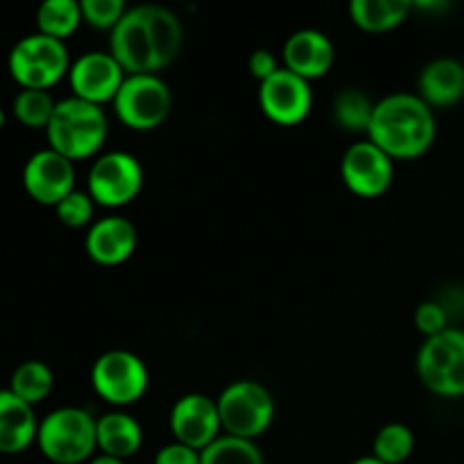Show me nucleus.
Instances as JSON below:
<instances>
[{"mask_svg":"<svg viewBox=\"0 0 464 464\" xmlns=\"http://www.w3.org/2000/svg\"><path fill=\"white\" fill-rule=\"evenodd\" d=\"M109 136L107 113L98 104L80 98L59 100L45 127L48 148L71 159L72 163L89 159L102 150Z\"/></svg>","mask_w":464,"mask_h":464,"instance_id":"7ed1b4c3","label":"nucleus"},{"mask_svg":"<svg viewBox=\"0 0 464 464\" xmlns=\"http://www.w3.org/2000/svg\"><path fill=\"white\" fill-rule=\"evenodd\" d=\"M145 172L130 152H107L89 170V195L98 207L121 208L139 198Z\"/></svg>","mask_w":464,"mask_h":464,"instance_id":"9d476101","label":"nucleus"},{"mask_svg":"<svg viewBox=\"0 0 464 464\" xmlns=\"http://www.w3.org/2000/svg\"><path fill=\"white\" fill-rule=\"evenodd\" d=\"M222 421L216 399L190 392L175 401L170 411V433L175 442L202 453L220 438Z\"/></svg>","mask_w":464,"mask_h":464,"instance_id":"ddd939ff","label":"nucleus"},{"mask_svg":"<svg viewBox=\"0 0 464 464\" xmlns=\"http://www.w3.org/2000/svg\"><path fill=\"white\" fill-rule=\"evenodd\" d=\"M23 188L36 204L57 207L75 190V163L50 148L39 150L23 168Z\"/></svg>","mask_w":464,"mask_h":464,"instance_id":"4468645a","label":"nucleus"},{"mask_svg":"<svg viewBox=\"0 0 464 464\" xmlns=\"http://www.w3.org/2000/svg\"><path fill=\"white\" fill-rule=\"evenodd\" d=\"M258 107L276 125H299L313 109L311 82L302 80L288 68H279L270 80L258 84Z\"/></svg>","mask_w":464,"mask_h":464,"instance_id":"f8f14e48","label":"nucleus"},{"mask_svg":"<svg viewBox=\"0 0 464 464\" xmlns=\"http://www.w3.org/2000/svg\"><path fill=\"white\" fill-rule=\"evenodd\" d=\"M218 412H220L222 430L227 435L243 440H256L266 433L275 421V397L258 381H234L220 392Z\"/></svg>","mask_w":464,"mask_h":464,"instance_id":"423d86ee","label":"nucleus"},{"mask_svg":"<svg viewBox=\"0 0 464 464\" xmlns=\"http://www.w3.org/2000/svg\"><path fill=\"white\" fill-rule=\"evenodd\" d=\"M335 62V48L329 36L313 27L293 32L284 44V68L313 82L324 77Z\"/></svg>","mask_w":464,"mask_h":464,"instance_id":"f3484780","label":"nucleus"},{"mask_svg":"<svg viewBox=\"0 0 464 464\" xmlns=\"http://www.w3.org/2000/svg\"><path fill=\"white\" fill-rule=\"evenodd\" d=\"M417 376L426 390L444 399L464 397V331L449 326L426 338L417 352Z\"/></svg>","mask_w":464,"mask_h":464,"instance_id":"0eeeda50","label":"nucleus"},{"mask_svg":"<svg viewBox=\"0 0 464 464\" xmlns=\"http://www.w3.org/2000/svg\"><path fill=\"white\" fill-rule=\"evenodd\" d=\"M184 27L175 12L161 5L127 9L109 36V53L127 75H157L181 53Z\"/></svg>","mask_w":464,"mask_h":464,"instance_id":"f257e3e1","label":"nucleus"},{"mask_svg":"<svg viewBox=\"0 0 464 464\" xmlns=\"http://www.w3.org/2000/svg\"><path fill=\"white\" fill-rule=\"evenodd\" d=\"M36 447L54 464H82L98 449V420L84 408L63 406L39 421Z\"/></svg>","mask_w":464,"mask_h":464,"instance_id":"20e7f679","label":"nucleus"},{"mask_svg":"<svg viewBox=\"0 0 464 464\" xmlns=\"http://www.w3.org/2000/svg\"><path fill=\"white\" fill-rule=\"evenodd\" d=\"M89 464H125V460H118V458H111V456H104V453H100V456L91 458Z\"/></svg>","mask_w":464,"mask_h":464,"instance_id":"473e14b6","label":"nucleus"},{"mask_svg":"<svg viewBox=\"0 0 464 464\" xmlns=\"http://www.w3.org/2000/svg\"><path fill=\"white\" fill-rule=\"evenodd\" d=\"M5 122H7V113H5V109L0 107V130L5 127Z\"/></svg>","mask_w":464,"mask_h":464,"instance_id":"f704fd0d","label":"nucleus"},{"mask_svg":"<svg viewBox=\"0 0 464 464\" xmlns=\"http://www.w3.org/2000/svg\"><path fill=\"white\" fill-rule=\"evenodd\" d=\"M82 21H84L82 7L75 0H45L36 9L39 34L50 36V39L66 41L68 36L75 34Z\"/></svg>","mask_w":464,"mask_h":464,"instance_id":"4be33fe9","label":"nucleus"},{"mask_svg":"<svg viewBox=\"0 0 464 464\" xmlns=\"http://www.w3.org/2000/svg\"><path fill=\"white\" fill-rule=\"evenodd\" d=\"M7 71L21 89L48 91L71 71V54L63 41L27 34L14 44L7 57Z\"/></svg>","mask_w":464,"mask_h":464,"instance_id":"39448f33","label":"nucleus"},{"mask_svg":"<svg viewBox=\"0 0 464 464\" xmlns=\"http://www.w3.org/2000/svg\"><path fill=\"white\" fill-rule=\"evenodd\" d=\"M449 313L438 299H429V302H421L415 308V326L420 329V334H424L426 338H433V335L442 334L449 329Z\"/></svg>","mask_w":464,"mask_h":464,"instance_id":"c756f323","label":"nucleus"},{"mask_svg":"<svg viewBox=\"0 0 464 464\" xmlns=\"http://www.w3.org/2000/svg\"><path fill=\"white\" fill-rule=\"evenodd\" d=\"M344 186L358 198H381L394 181V159L370 139L349 145L340 161Z\"/></svg>","mask_w":464,"mask_h":464,"instance_id":"9b49d317","label":"nucleus"},{"mask_svg":"<svg viewBox=\"0 0 464 464\" xmlns=\"http://www.w3.org/2000/svg\"><path fill=\"white\" fill-rule=\"evenodd\" d=\"M39 420L34 406L18 399L12 390H0V453L16 456L36 442Z\"/></svg>","mask_w":464,"mask_h":464,"instance_id":"a211bd4d","label":"nucleus"},{"mask_svg":"<svg viewBox=\"0 0 464 464\" xmlns=\"http://www.w3.org/2000/svg\"><path fill=\"white\" fill-rule=\"evenodd\" d=\"M247 68H249V75H252L254 80H258V84H261V82L270 80V77L275 75L281 66L276 63V57L272 50L258 48L249 54Z\"/></svg>","mask_w":464,"mask_h":464,"instance_id":"7c9ffc66","label":"nucleus"},{"mask_svg":"<svg viewBox=\"0 0 464 464\" xmlns=\"http://www.w3.org/2000/svg\"><path fill=\"white\" fill-rule=\"evenodd\" d=\"M91 385L95 394L111 406H131L148 392V365L136 353L111 349V352H104L91 367Z\"/></svg>","mask_w":464,"mask_h":464,"instance_id":"6e6552de","label":"nucleus"},{"mask_svg":"<svg viewBox=\"0 0 464 464\" xmlns=\"http://www.w3.org/2000/svg\"><path fill=\"white\" fill-rule=\"evenodd\" d=\"M372 113H374V102L361 89H344L335 95L334 121L340 130L352 131V134H358V131L367 134Z\"/></svg>","mask_w":464,"mask_h":464,"instance_id":"b1692460","label":"nucleus"},{"mask_svg":"<svg viewBox=\"0 0 464 464\" xmlns=\"http://www.w3.org/2000/svg\"><path fill=\"white\" fill-rule=\"evenodd\" d=\"M199 464H266V458L252 440L220 435L199 453Z\"/></svg>","mask_w":464,"mask_h":464,"instance_id":"393cba45","label":"nucleus"},{"mask_svg":"<svg viewBox=\"0 0 464 464\" xmlns=\"http://www.w3.org/2000/svg\"><path fill=\"white\" fill-rule=\"evenodd\" d=\"M54 388V374L44 361H25L14 370L12 381H9V390L16 394L18 399H23L30 406H36L44 399H48V394Z\"/></svg>","mask_w":464,"mask_h":464,"instance_id":"5701e85b","label":"nucleus"},{"mask_svg":"<svg viewBox=\"0 0 464 464\" xmlns=\"http://www.w3.org/2000/svg\"><path fill=\"white\" fill-rule=\"evenodd\" d=\"M420 98L430 109L453 107L464 98V63L453 57L433 59L420 72Z\"/></svg>","mask_w":464,"mask_h":464,"instance_id":"6ab92c4d","label":"nucleus"},{"mask_svg":"<svg viewBox=\"0 0 464 464\" xmlns=\"http://www.w3.org/2000/svg\"><path fill=\"white\" fill-rule=\"evenodd\" d=\"M411 9L412 3L408 0H353L349 5V16L362 32L381 34L401 25Z\"/></svg>","mask_w":464,"mask_h":464,"instance_id":"412c9836","label":"nucleus"},{"mask_svg":"<svg viewBox=\"0 0 464 464\" xmlns=\"http://www.w3.org/2000/svg\"><path fill=\"white\" fill-rule=\"evenodd\" d=\"M54 211H57V218L62 225L71 227V229H82V227L93 225L95 202L91 199L89 193L75 188L68 198H63L54 207Z\"/></svg>","mask_w":464,"mask_h":464,"instance_id":"cd10ccee","label":"nucleus"},{"mask_svg":"<svg viewBox=\"0 0 464 464\" xmlns=\"http://www.w3.org/2000/svg\"><path fill=\"white\" fill-rule=\"evenodd\" d=\"M143 447V426L121 411L107 412L98 420V449L104 456L127 460Z\"/></svg>","mask_w":464,"mask_h":464,"instance_id":"aec40b11","label":"nucleus"},{"mask_svg":"<svg viewBox=\"0 0 464 464\" xmlns=\"http://www.w3.org/2000/svg\"><path fill=\"white\" fill-rule=\"evenodd\" d=\"M57 102L48 91H34V89H21L12 102V111L21 125L30 127V130H45L53 118Z\"/></svg>","mask_w":464,"mask_h":464,"instance_id":"bb28decb","label":"nucleus"},{"mask_svg":"<svg viewBox=\"0 0 464 464\" xmlns=\"http://www.w3.org/2000/svg\"><path fill=\"white\" fill-rule=\"evenodd\" d=\"M154 464H199V451L179 442L166 444L154 456Z\"/></svg>","mask_w":464,"mask_h":464,"instance_id":"2f4dec72","label":"nucleus"},{"mask_svg":"<svg viewBox=\"0 0 464 464\" xmlns=\"http://www.w3.org/2000/svg\"><path fill=\"white\" fill-rule=\"evenodd\" d=\"M415 433L406 424H385L376 433L372 444V456L383 464H401L412 456Z\"/></svg>","mask_w":464,"mask_h":464,"instance_id":"a878e982","label":"nucleus"},{"mask_svg":"<svg viewBox=\"0 0 464 464\" xmlns=\"http://www.w3.org/2000/svg\"><path fill=\"white\" fill-rule=\"evenodd\" d=\"M172 109V95L159 75H127L113 98L118 121L134 131H150L163 125Z\"/></svg>","mask_w":464,"mask_h":464,"instance_id":"1a4fd4ad","label":"nucleus"},{"mask_svg":"<svg viewBox=\"0 0 464 464\" xmlns=\"http://www.w3.org/2000/svg\"><path fill=\"white\" fill-rule=\"evenodd\" d=\"M80 7L84 23L95 30H113L127 12L122 0H82Z\"/></svg>","mask_w":464,"mask_h":464,"instance_id":"c85d7f7f","label":"nucleus"},{"mask_svg":"<svg viewBox=\"0 0 464 464\" xmlns=\"http://www.w3.org/2000/svg\"><path fill=\"white\" fill-rule=\"evenodd\" d=\"M352 464H383V462L376 460L374 456H365V458H358V460H353Z\"/></svg>","mask_w":464,"mask_h":464,"instance_id":"72a5a7b5","label":"nucleus"},{"mask_svg":"<svg viewBox=\"0 0 464 464\" xmlns=\"http://www.w3.org/2000/svg\"><path fill=\"white\" fill-rule=\"evenodd\" d=\"M125 77L127 72L113 59V54L102 53V50L84 53L71 63V71H68L72 95L98 107H102L104 102H113Z\"/></svg>","mask_w":464,"mask_h":464,"instance_id":"2eb2a0df","label":"nucleus"},{"mask_svg":"<svg viewBox=\"0 0 464 464\" xmlns=\"http://www.w3.org/2000/svg\"><path fill=\"white\" fill-rule=\"evenodd\" d=\"M438 136L435 113L420 95L392 93L374 104L367 139L390 159H417L429 152Z\"/></svg>","mask_w":464,"mask_h":464,"instance_id":"f03ea898","label":"nucleus"},{"mask_svg":"<svg viewBox=\"0 0 464 464\" xmlns=\"http://www.w3.org/2000/svg\"><path fill=\"white\" fill-rule=\"evenodd\" d=\"M139 245L136 227L122 216H107L95 220L86 231L84 247L93 263L104 267L130 261Z\"/></svg>","mask_w":464,"mask_h":464,"instance_id":"dca6fc26","label":"nucleus"}]
</instances>
